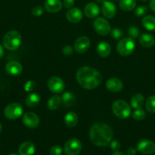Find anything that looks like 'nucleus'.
Listing matches in <instances>:
<instances>
[{
	"mask_svg": "<svg viewBox=\"0 0 155 155\" xmlns=\"http://www.w3.org/2000/svg\"><path fill=\"white\" fill-rule=\"evenodd\" d=\"M139 42L142 46L145 48H150L155 43V39L151 34L143 33L139 36Z\"/></svg>",
	"mask_w": 155,
	"mask_h": 155,
	"instance_id": "nucleus-21",
	"label": "nucleus"
},
{
	"mask_svg": "<svg viewBox=\"0 0 155 155\" xmlns=\"http://www.w3.org/2000/svg\"><path fill=\"white\" fill-rule=\"evenodd\" d=\"M44 6L48 12L56 13L62 9V3L60 0H46Z\"/></svg>",
	"mask_w": 155,
	"mask_h": 155,
	"instance_id": "nucleus-18",
	"label": "nucleus"
},
{
	"mask_svg": "<svg viewBox=\"0 0 155 155\" xmlns=\"http://www.w3.org/2000/svg\"><path fill=\"white\" fill-rule=\"evenodd\" d=\"M135 43L131 37H126L119 41L116 45V50L122 56H129L134 51Z\"/></svg>",
	"mask_w": 155,
	"mask_h": 155,
	"instance_id": "nucleus-5",
	"label": "nucleus"
},
{
	"mask_svg": "<svg viewBox=\"0 0 155 155\" xmlns=\"http://www.w3.org/2000/svg\"><path fill=\"white\" fill-rule=\"evenodd\" d=\"M142 25L146 30H155V18L152 15H147L142 19Z\"/></svg>",
	"mask_w": 155,
	"mask_h": 155,
	"instance_id": "nucleus-27",
	"label": "nucleus"
},
{
	"mask_svg": "<svg viewBox=\"0 0 155 155\" xmlns=\"http://www.w3.org/2000/svg\"><path fill=\"white\" fill-rule=\"evenodd\" d=\"M61 98H62V103L66 107H71L75 104V96L74 94L70 92H66L63 93Z\"/></svg>",
	"mask_w": 155,
	"mask_h": 155,
	"instance_id": "nucleus-24",
	"label": "nucleus"
},
{
	"mask_svg": "<svg viewBox=\"0 0 155 155\" xmlns=\"http://www.w3.org/2000/svg\"><path fill=\"white\" fill-rule=\"evenodd\" d=\"M145 107L149 113H155V95H150L145 101Z\"/></svg>",
	"mask_w": 155,
	"mask_h": 155,
	"instance_id": "nucleus-29",
	"label": "nucleus"
},
{
	"mask_svg": "<svg viewBox=\"0 0 155 155\" xmlns=\"http://www.w3.org/2000/svg\"><path fill=\"white\" fill-rule=\"evenodd\" d=\"M2 124L1 123H0V133H2Z\"/></svg>",
	"mask_w": 155,
	"mask_h": 155,
	"instance_id": "nucleus-45",
	"label": "nucleus"
},
{
	"mask_svg": "<svg viewBox=\"0 0 155 155\" xmlns=\"http://www.w3.org/2000/svg\"><path fill=\"white\" fill-rule=\"evenodd\" d=\"M74 0H64L62 2V5L65 8L70 9L74 6Z\"/></svg>",
	"mask_w": 155,
	"mask_h": 155,
	"instance_id": "nucleus-39",
	"label": "nucleus"
},
{
	"mask_svg": "<svg viewBox=\"0 0 155 155\" xmlns=\"http://www.w3.org/2000/svg\"><path fill=\"white\" fill-rule=\"evenodd\" d=\"M84 12L87 18L93 19V18H96L99 15L100 8H99L98 5L96 4L95 2H90L85 5Z\"/></svg>",
	"mask_w": 155,
	"mask_h": 155,
	"instance_id": "nucleus-16",
	"label": "nucleus"
},
{
	"mask_svg": "<svg viewBox=\"0 0 155 155\" xmlns=\"http://www.w3.org/2000/svg\"><path fill=\"white\" fill-rule=\"evenodd\" d=\"M95 1L97 2H98V3H101V4H102V3H103V2L105 1V0H95Z\"/></svg>",
	"mask_w": 155,
	"mask_h": 155,
	"instance_id": "nucleus-44",
	"label": "nucleus"
},
{
	"mask_svg": "<svg viewBox=\"0 0 155 155\" xmlns=\"http://www.w3.org/2000/svg\"><path fill=\"white\" fill-rule=\"evenodd\" d=\"M89 136L94 145L104 147L109 145L113 137V132L110 127L104 123H97L91 127Z\"/></svg>",
	"mask_w": 155,
	"mask_h": 155,
	"instance_id": "nucleus-2",
	"label": "nucleus"
},
{
	"mask_svg": "<svg viewBox=\"0 0 155 155\" xmlns=\"http://www.w3.org/2000/svg\"><path fill=\"white\" fill-rule=\"evenodd\" d=\"M106 87L109 92H119L122 90L123 83L119 79L112 77L109 78L106 83Z\"/></svg>",
	"mask_w": 155,
	"mask_h": 155,
	"instance_id": "nucleus-15",
	"label": "nucleus"
},
{
	"mask_svg": "<svg viewBox=\"0 0 155 155\" xmlns=\"http://www.w3.org/2000/svg\"><path fill=\"white\" fill-rule=\"evenodd\" d=\"M47 86L49 89L53 93H60L65 89V83L59 77H52L49 79L47 82Z\"/></svg>",
	"mask_w": 155,
	"mask_h": 155,
	"instance_id": "nucleus-9",
	"label": "nucleus"
},
{
	"mask_svg": "<svg viewBox=\"0 0 155 155\" xmlns=\"http://www.w3.org/2000/svg\"><path fill=\"white\" fill-rule=\"evenodd\" d=\"M94 30L101 36H106L111 31V26L104 18L98 17L94 21Z\"/></svg>",
	"mask_w": 155,
	"mask_h": 155,
	"instance_id": "nucleus-7",
	"label": "nucleus"
},
{
	"mask_svg": "<svg viewBox=\"0 0 155 155\" xmlns=\"http://www.w3.org/2000/svg\"><path fill=\"white\" fill-rule=\"evenodd\" d=\"M83 14L78 8H71L68 9V11L66 13V18L69 22L72 24H77L80 22L81 20L82 19Z\"/></svg>",
	"mask_w": 155,
	"mask_h": 155,
	"instance_id": "nucleus-14",
	"label": "nucleus"
},
{
	"mask_svg": "<svg viewBox=\"0 0 155 155\" xmlns=\"http://www.w3.org/2000/svg\"><path fill=\"white\" fill-rule=\"evenodd\" d=\"M35 86H36V84H35L34 81H33V80H29V81L25 83V84L24 86V89L26 92H31L35 88Z\"/></svg>",
	"mask_w": 155,
	"mask_h": 155,
	"instance_id": "nucleus-35",
	"label": "nucleus"
},
{
	"mask_svg": "<svg viewBox=\"0 0 155 155\" xmlns=\"http://www.w3.org/2000/svg\"><path fill=\"white\" fill-rule=\"evenodd\" d=\"M110 148L111 149L113 150V151H118L119 149L121 147V145H120V142L117 140H113L110 142Z\"/></svg>",
	"mask_w": 155,
	"mask_h": 155,
	"instance_id": "nucleus-38",
	"label": "nucleus"
},
{
	"mask_svg": "<svg viewBox=\"0 0 155 155\" xmlns=\"http://www.w3.org/2000/svg\"><path fill=\"white\" fill-rule=\"evenodd\" d=\"M90 45H91V42L87 36H80L74 42V50L79 54H83L89 49Z\"/></svg>",
	"mask_w": 155,
	"mask_h": 155,
	"instance_id": "nucleus-12",
	"label": "nucleus"
},
{
	"mask_svg": "<svg viewBox=\"0 0 155 155\" xmlns=\"http://www.w3.org/2000/svg\"><path fill=\"white\" fill-rule=\"evenodd\" d=\"M140 1H142V2H147V1H148V0H140Z\"/></svg>",
	"mask_w": 155,
	"mask_h": 155,
	"instance_id": "nucleus-46",
	"label": "nucleus"
},
{
	"mask_svg": "<svg viewBox=\"0 0 155 155\" xmlns=\"http://www.w3.org/2000/svg\"><path fill=\"white\" fill-rule=\"evenodd\" d=\"M81 142L77 139H69L65 145L64 151L67 155H78L81 151Z\"/></svg>",
	"mask_w": 155,
	"mask_h": 155,
	"instance_id": "nucleus-8",
	"label": "nucleus"
},
{
	"mask_svg": "<svg viewBox=\"0 0 155 155\" xmlns=\"http://www.w3.org/2000/svg\"><path fill=\"white\" fill-rule=\"evenodd\" d=\"M131 107L134 109H139L142 107L144 104V98L141 94L137 93L132 95L130 100Z\"/></svg>",
	"mask_w": 155,
	"mask_h": 155,
	"instance_id": "nucleus-22",
	"label": "nucleus"
},
{
	"mask_svg": "<svg viewBox=\"0 0 155 155\" xmlns=\"http://www.w3.org/2000/svg\"><path fill=\"white\" fill-rule=\"evenodd\" d=\"M9 155H19V154H9Z\"/></svg>",
	"mask_w": 155,
	"mask_h": 155,
	"instance_id": "nucleus-47",
	"label": "nucleus"
},
{
	"mask_svg": "<svg viewBox=\"0 0 155 155\" xmlns=\"http://www.w3.org/2000/svg\"><path fill=\"white\" fill-rule=\"evenodd\" d=\"M145 117H146L145 111L141 108L136 109V110L132 113V118H133L135 120L141 121V120H143Z\"/></svg>",
	"mask_w": 155,
	"mask_h": 155,
	"instance_id": "nucleus-30",
	"label": "nucleus"
},
{
	"mask_svg": "<svg viewBox=\"0 0 155 155\" xmlns=\"http://www.w3.org/2000/svg\"><path fill=\"white\" fill-rule=\"evenodd\" d=\"M137 150L143 154H151L155 151V144L148 139H143L138 142Z\"/></svg>",
	"mask_w": 155,
	"mask_h": 155,
	"instance_id": "nucleus-10",
	"label": "nucleus"
},
{
	"mask_svg": "<svg viewBox=\"0 0 155 155\" xmlns=\"http://www.w3.org/2000/svg\"><path fill=\"white\" fill-rule=\"evenodd\" d=\"M114 1H117V0H114Z\"/></svg>",
	"mask_w": 155,
	"mask_h": 155,
	"instance_id": "nucleus-48",
	"label": "nucleus"
},
{
	"mask_svg": "<svg viewBox=\"0 0 155 155\" xmlns=\"http://www.w3.org/2000/svg\"><path fill=\"white\" fill-rule=\"evenodd\" d=\"M101 12L103 16L106 18H112L116 14V7L112 2L104 1L102 3Z\"/></svg>",
	"mask_w": 155,
	"mask_h": 155,
	"instance_id": "nucleus-13",
	"label": "nucleus"
},
{
	"mask_svg": "<svg viewBox=\"0 0 155 155\" xmlns=\"http://www.w3.org/2000/svg\"><path fill=\"white\" fill-rule=\"evenodd\" d=\"M3 54H4V49H3L2 45L1 44H0V58H1L2 57Z\"/></svg>",
	"mask_w": 155,
	"mask_h": 155,
	"instance_id": "nucleus-42",
	"label": "nucleus"
},
{
	"mask_svg": "<svg viewBox=\"0 0 155 155\" xmlns=\"http://www.w3.org/2000/svg\"><path fill=\"white\" fill-rule=\"evenodd\" d=\"M22 122L27 127L30 129H34L39 126L40 117L34 113L27 112L24 114L22 117Z\"/></svg>",
	"mask_w": 155,
	"mask_h": 155,
	"instance_id": "nucleus-11",
	"label": "nucleus"
},
{
	"mask_svg": "<svg viewBox=\"0 0 155 155\" xmlns=\"http://www.w3.org/2000/svg\"><path fill=\"white\" fill-rule=\"evenodd\" d=\"M111 46L108 42H101L97 45V52L101 58H106L110 54Z\"/></svg>",
	"mask_w": 155,
	"mask_h": 155,
	"instance_id": "nucleus-20",
	"label": "nucleus"
},
{
	"mask_svg": "<svg viewBox=\"0 0 155 155\" xmlns=\"http://www.w3.org/2000/svg\"><path fill=\"white\" fill-rule=\"evenodd\" d=\"M35 152V145L31 142H25L21 145L18 149L19 155H33Z\"/></svg>",
	"mask_w": 155,
	"mask_h": 155,
	"instance_id": "nucleus-19",
	"label": "nucleus"
},
{
	"mask_svg": "<svg viewBox=\"0 0 155 155\" xmlns=\"http://www.w3.org/2000/svg\"><path fill=\"white\" fill-rule=\"evenodd\" d=\"M50 152L51 155H61L62 153V149L59 145H53L50 148Z\"/></svg>",
	"mask_w": 155,
	"mask_h": 155,
	"instance_id": "nucleus-36",
	"label": "nucleus"
},
{
	"mask_svg": "<svg viewBox=\"0 0 155 155\" xmlns=\"http://www.w3.org/2000/svg\"><path fill=\"white\" fill-rule=\"evenodd\" d=\"M147 12V8L145 5H140L135 10V15L137 17H142Z\"/></svg>",
	"mask_w": 155,
	"mask_h": 155,
	"instance_id": "nucleus-32",
	"label": "nucleus"
},
{
	"mask_svg": "<svg viewBox=\"0 0 155 155\" xmlns=\"http://www.w3.org/2000/svg\"><path fill=\"white\" fill-rule=\"evenodd\" d=\"M126 154L127 155H135L136 154V149L133 147H129L126 151Z\"/></svg>",
	"mask_w": 155,
	"mask_h": 155,
	"instance_id": "nucleus-40",
	"label": "nucleus"
},
{
	"mask_svg": "<svg viewBox=\"0 0 155 155\" xmlns=\"http://www.w3.org/2000/svg\"><path fill=\"white\" fill-rule=\"evenodd\" d=\"M62 103V98L59 95H53L49 99L47 102V107L50 110H55L58 109Z\"/></svg>",
	"mask_w": 155,
	"mask_h": 155,
	"instance_id": "nucleus-28",
	"label": "nucleus"
},
{
	"mask_svg": "<svg viewBox=\"0 0 155 155\" xmlns=\"http://www.w3.org/2000/svg\"><path fill=\"white\" fill-rule=\"evenodd\" d=\"M114 115L121 120H125L131 115V107L124 100L119 99L114 101L112 105Z\"/></svg>",
	"mask_w": 155,
	"mask_h": 155,
	"instance_id": "nucleus-4",
	"label": "nucleus"
},
{
	"mask_svg": "<svg viewBox=\"0 0 155 155\" xmlns=\"http://www.w3.org/2000/svg\"><path fill=\"white\" fill-rule=\"evenodd\" d=\"M110 33H111V36H112V38H113V39H120V38L123 36L122 30L119 28H117V27L116 28L112 29V30L110 31Z\"/></svg>",
	"mask_w": 155,
	"mask_h": 155,
	"instance_id": "nucleus-33",
	"label": "nucleus"
},
{
	"mask_svg": "<svg viewBox=\"0 0 155 155\" xmlns=\"http://www.w3.org/2000/svg\"><path fill=\"white\" fill-rule=\"evenodd\" d=\"M5 71L9 75L18 76L22 72L23 67L19 62L16 61H12L6 64Z\"/></svg>",
	"mask_w": 155,
	"mask_h": 155,
	"instance_id": "nucleus-17",
	"label": "nucleus"
},
{
	"mask_svg": "<svg viewBox=\"0 0 155 155\" xmlns=\"http://www.w3.org/2000/svg\"><path fill=\"white\" fill-rule=\"evenodd\" d=\"M128 33L132 39H137L140 36L139 30H138V27H134V26L129 27V30H128Z\"/></svg>",
	"mask_w": 155,
	"mask_h": 155,
	"instance_id": "nucleus-31",
	"label": "nucleus"
},
{
	"mask_svg": "<svg viewBox=\"0 0 155 155\" xmlns=\"http://www.w3.org/2000/svg\"><path fill=\"white\" fill-rule=\"evenodd\" d=\"M3 46L9 51H15L20 47L21 44V36L19 32L16 30L9 31L2 40Z\"/></svg>",
	"mask_w": 155,
	"mask_h": 155,
	"instance_id": "nucleus-3",
	"label": "nucleus"
},
{
	"mask_svg": "<svg viewBox=\"0 0 155 155\" xmlns=\"http://www.w3.org/2000/svg\"><path fill=\"white\" fill-rule=\"evenodd\" d=\"M112 155H125L123 154L122 152H120V151H115V152L113 153Z\"/></svg>",
	"mask_w": 155,
	"mask_h": 155,
	"instance_id": "nucleus-43",
	"label": "nucleus"
},
{
	"mask_svg": "<svg viewBox=\"0 0 155 155\" xmlns=\"http://www.w3.org/2000/svg\"><path fill=\"white\" fill-rule=\"evenodd\" d=\"M149 6H150V9H151L153 12H155V0H150Z\"/></svg>",
	"mask_w": 155,
	"mask_h": 155,
	"instance_id": "nucleus-41",
	"label": "nucleus"
},
{
	"mask_svg": "<svg viewBox=\"0 0 155 155\" xmlns=\"http://www.w3.org/2000/svg\"><path fill=\"white\" fill-rule=\"evenodd\" d=\"M24 109L19 103H11L6 106L4 110V114L9 120H16L23 114Z\"/></svg>",
	"mask_w": 155,
	"mask_h": 155,
	"instance_id": "nucleus-6",
	"label": "nucleus"
},
{
	"mask_svg": "<svg viewBox=\"0 0 155 155\" xmlns=\"http://www.w3.org/2000/svg\"><path fill=\"white\" fill-rule=\"evenodd\" d=\"M40 97L38 94L32 93L27 95L25 98V104L29 107H34L39 104Z\"/></svg>",
	"mask_w": 155,
	"mask_h": 155,
	"instance_id": "nucleus-23",
	"label": "nucleus"
},
{
	"mask_svg": "<svg viewBox=\"0 0 155 155\" xmlns=\"http://www.w3.org/2000/svg\"><path fill=\"white\" fill-rule=\"evenodd\" d=\"M78 123V117L77 114L71 111L66 114L65 116V124L68 127H74Z\"/></svg>",
	"mask_w": 155,
	"mask_h": 155,
	"instance_id": "nucleus-25",
	"label": "nucleus"
},
{
	"mask_svg": "<svg viewBox=\"0 0 155 155\" xmlns=\"http://www.w3.org/2000/svg\"><path fill=\"white\" fill-rule=\"evenodd\" d=\"M62 53L66 56H70L73 54V48L70 45H65L62 48Z\"/></svg>",
	"mask_w": 155,
	"mask_h": 155,
	"instance_id": "nucleus-37",
	"label": "nucleus"
},
{
	"mask_svg": "<svg viewBox=\"0 0 155 155\" xmlns=\"http://www.w3.org/2000/svg\"><path fill=\"white\" fill-rule=\"evenodd\" d=\"M136 0H119V5L125 12H131L136 6Z\"/></svg>",
	"mask_w": 155,
	"mask_h": 155,
	"instance_id": "nucleus-26",
	"label": "nucleus"
},
{
	"mask_svg": "<svg viewBox=\"0 0 155 155\" xmlns=\"http://www.w3.org/2000/svg\"><path fill=\"white\" fill-rule=\"evenodd\" d=\"M31 13L32 15H33V16L40 17L43 14V8L42 6L40 5L36 6V7H34L32 9Z\"/></svg>",
	"mask_w": 155,
	"mask_h": 155,
	"instance_id": "nucleus-34",
	"label": "nucleus"
},
{
	"mask_svg": "<svg viewBox=\"0 0 155 155\" xmlns=\"http://www.w3.org/2000/svg\"><path fill=\"white\" fill-rule=\"evenodd\" d=\"M76 80L85 89H94L102 82V76L99 71L90 67H81L76 72Z\"/></svg>",
	"mask_w": 155,
	"mask_h": 155,
	"instance_id": "nucleus-1",
	"label": "nucleus"
}]
</instances>
